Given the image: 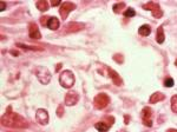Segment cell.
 <instances>
[{"label": "cell", "mask_w": 177, "mask_h": 132, "mask_svg": "<svg viewBox=\"0 0 177 132\" xmlns=\"http://www.w3.org/2000/svg\"><path fill=\"white\" fill-rule=\"evenodd\" d=\"M171 110L175 113H177V94L172 96V98H171Z\"/></svg>", "instance_id": "obj_19"}, {"label": "cell", "mask_w": 177, "mask_h": 132, "mask_svg": "<svg viewBox=\"0 0 177 132\" xmlns=\"http://www.w3.org/2000/svg\"><path fill=\"white\" fill-rule=\"evenodd\" d=\"M169 132H177V130H169Z\"/></svg>", "instance_id": "obj_29"}, {"label": "cell", "mask_w": 177, "mask_h": 132, "mask_svg": "<svg viewBox=\"0 0 177 132\" xmlns=\"http://www.w3.org/2000/svg\"><path fill=\"white\" fill-rule=\"evenodd\" d=\"M1 124L8 127H16V129H25L29 126V123L26 119H24L18 113L12 112V109L8 107L7 112L1 118Z\"/></svg>", "instance_id": "obj_1"}, {"label": "cell", "mask_w": 177, "mask_h": 132, "mask_svg": "<svg viewBox=\"0 0 177 132\" xmlns=\"http://www.w3.org/2000/svg\"><path fill=\"white\" fill-rule=\"evenodd\" d=\"M36 6H37V8H38L39 11H41V12H45V11H47V9H48V7H50V5L47 4V1H44V0L37 1Z\"/></svg>", "instance_id": "obj_17"}, {"label": "cell", "mask_w": 177, "mask_h": 132, "mask_svg": "<svg viewBox=\"0 0 177 132\" xmlns=\"http://www.w3.org/2000/svg\"><path fill=\"white\" fill-rule=\"evenodd\" d=\"M165 98V96L163 93H161V92H156V93H154L151 97H150V103L151 104H155V103H158V101L163 100Z\"/></svg>", "instance_id": "obj_15"}, {"label": "cell", "mask_w": 177, "mask_h": 132, "mask_svg": "<svg viewBox=\"0 0 177 132\" xmlns=\"http://www.w3.org/2000/svg\"><path fill=\"white\" fill-rule=\"evenodd\" d=\"M5 8H6L5 2H4V1H0V11H5Z\"/></svg>", "instance_id": "obj_27"}, {"label": "cell", "mask_w": 177, "mask_h": 132, "mask_svg": "<svg viewBox=\"0 0 177 132\" xmlns=\"http://www.w3.org/2000/svg\"><path fill=\"white\" fill-rule=\"evenodd\" d=\"M36 119L40 125H46L48 123V113L46 110L39 109L36 112Z\"/></svg>", "instance_id": "obj_6"}, {"label": "cell", "mask_w": 177, "mask_h": 132, "mask_svg": "<svg viewBox=\"0 0 177 132\" xmlns=\"http://www.w3.org/2000/svg\"><path fill=\"white\" fill-rule=\"evenodd\" d=\"M124 7H125V4H124V2H118V4L114 5V11H115L116 13H119Z\"/></svg>", "instance_id": "obj_20"}, {"label": "cell", "mask_w": 177, "mask_h": 132, "mask_svg": "<svg viewBox=\"0 0 177 132\" xmlns=\"http://www.w3.org/2000/svg\"><path fill=\"white\" fill-rule=\"evenodd\" d=\"M36 76L38 78V80L41 83V84H48L50 80H51V73L50 71L47 70L46 67H43V66H38L36 67Z\"/></svg>", "instance_id": "obj_3"}, {"label": "cell", "mask_w": 177, "mask_h": 132, "mask_svg": "<svg viewBox=\"0 0 177 132\" xmlns=\"http://www.w3.org/2000/svg\"><path fill=\"white\" fill-rule=\"evenodd\" d=\"M109 74H110V77L112 78V80H114V83H115L116 85L121 86L123 84V81H122V79L119 77V74L114 70H109Z\"/></svg>", "instance_id": "obj_13"}, {"label": "cell", "mask_w": 177, "mask_h": 132, "mask_svg": "<svg viewBox=\"0 0 177 132\" xmlns=\"http://www.w3.org/2000/svg\"><path fill=\"white\" fill-rule=\"evenodd\" d=\"M122 58H123V57H122V55H115V60L117 62H123V59H122Z\"/></svg>", "instance_id": "obj_24"}, {"label": "cell", "mask_w": 177, "mask_h": 132, "mask_svg": "<svg viewBox=\"0 0 177 132\" xmlns=\"http://www.w3.org/2000/svg\"><path fill=\"white\" fill-rule=\"evenodd\" d=\"M57 113H58V116L62 117L64 113H63V105H60L59 107H58V110H57Z\"/></svg>", "instance_id": "obj_26"}, {"label": "cell", "mask_w": 177, "mask_h": 132, "mask_svg": "<svg viewBox=\"0 0 177 132\" xmlns=\"http://www.w3.org/2000/svg\"><path fill=\"white\" fill-rule=\"evenodd\" d=\"M135 14H136V12H135L133 8H128L126 11H124V16L128 17V18H129V17H133Z\"/></svg>", "instance_id": "obj_21"}, {"label": "cell", "mask_w": 177, "mask_h": 132, "mask_svg": "<svg viewBox=\"0 0 177 132\" xmlns=\"http://www.w3.org/2000/svg\"><path fill=\"white\" fill-rule=\"evenodd\" d=\"M112 125V123H105V122H98L96 123V129L99 132H108V130L110 129V126Z\"/></svg>", "instance_id": "obj_12"}, {"label": "cell", "mask_w": 177, "mask_h": 132, "mask_svg": "<svg viewBox=\"0 0 177 132\" xmlns=\"http://www.w3.org/2000/svg\"><path fill=\"white\" fill-rule=\"evenodd\" d=\"M83 28H84V25L79 23H71L69 24L67 27H66L67 32H76V31H79V30H83Z\"/></svg>", "instance_id": "obj_14"}, {"label": "cell", "mask_w": 177, "mask_h": 132, "mask_svg": "<svg viewBox=\"0 0 177 132\" xmlns=\"http://www.w3.org/2000/svg\"><path fill=\"white\" fill-rule=\"evenodd\" d=\"M164 86H167V87H172V86H174V79L168 77L165 80H164Z\"/></svg>", "instance_id": "obj_22"}, {"label": "cell", "mask_w": 177, "mask_h": 132, "mask_svg": "<svg viewBox=\"0 0 177 132\" xmlns=\"http://www.w3.org/2000/svg\"><path fill=\"white\" fill-rule=\"evenodd\" d=\"M29 36H30L31 39H36V40L41 38L40 31L38 30V27H37L36 24H31V25H30V27H29Z\"/></svg>", "instance_id": "obj_10"}, {"label": "cell", "mask_w": 177, "mask_h": 132, "mask_svg": "<svg viewBox=\"0 0 177 132\" xmlns=\"http://www.w3.org/2000/svg\"><path fill=\"white\" fill-rule=\"evenodd\" d=\"M143 8H145V9H149V11H151L152 12V16L155 18H161L163 16V12H162L161 7H160V5L157 4V2H149V4H145Z\"/></svg>", "instance_id": "obj_5"}, {"label": "cell", "mask_w": 177, "mask_h": 132, "mask_svg": "<svg viewBox=\"0 0 177 132\" xmlns=\"http://www.w3.org/2000/svg\"><path fill=\"white\" fill-rule=\"evenodd\" d=\"M75 8H76V5H75V4H72V2H64L62 5V7H60V9H59L60 17H62L63 19H66L70 12L73 11Z\"/></svg>", "instance_id": "obj_8"}, {"label": "cell", "mask_w": 177, "mask_h": 132, "mask_svg": "<svg viewBox=\"0 0 177 132\" xmlns=\"http://www.w3.org/2000/svg\"><path fill=\"white\" fill-rule=\"evenodd\" d=\"M139 34L140 36H143V37H148L150 33H151V27L149 26V25H142L140 27H139Z\"/></svg>", "instance_id": "obj_16"}, {"label": "cell", "mask_w": 177, "mask_h": 132, "mask_svg": "<svg viewBox=\"0 0 177 132\" xmlns=\"http://www.w3.org/2000/svg\"><path fill=\"white\" fill-rule=\"evenodd\" d=\"M51 5H52V6H58V5H60V0H52V1H51Z\"/></svg>", "instance_id": "obj_25"}, {"label": "cell", "mask_w": 177, "mask_h": 132, "mask_svg": "<svg viewBox=\"0 0 177 132\" xmlns=\"http://www.w3.org/2000/svg\"><path fill=\"white\" fill-rule=\"evenodd\" d=\"M79 100V96H78L77 92H75V91H70L67 92L66 94V97H65V104L67 105V106H73V105H76Z\"/></svg>", "instance_id": "obj_9"}, {"label": "cell", "mask_w": 177, "mask_h": 132, "mask_svg": "<svg viewBox=\"0 0 177 132\" xmlns=\"http://www.w3.org/2000/svg\"><path fill=\"white\" fill-rule=\"evenodd\" d=\"M60 66H62V64H58V66H57V71L60 70Z\"/></svg>", "instance_id": "obj_28"}, {"label": "cell", "mask_w": 177, "mask_h": 132, "mask_svg": "<svg viewBox=\"0 0 177 132\" xmlns=\"http://www.w3.org/2000/svg\"><path fill=\"white\" fill-rule=\"evenodd\" d=\"M175 65H176V66H177V59H176V62H175Z\"/></svg>", "instance_id": "obj_30"}, {"label": "cell", "mask_w": 177, "mask_h": 132, "mask_svg": "<svg viewBox=\"0 0 177 132\" xmlns=\"http://www.w3.org/2000/svg\"><path fill=\"white\" fill-rule=\"evenodd\" d=\"M46 26L50 30L56 31V30H58V27H59V20H58L56 17H51V18H48V20H47Z\"/></svg>", "instance_id": "obj_11"}, {"label": "cell", "mask_w": 177, "mask_h": 132, "mask_svg": "<svg viewBox=\"0 0 177 132\" xmlns=\"http://www.w3.org/2000/svg\"><path fill=\"white\" fill-rule=\"evenodd\" d=\"M109 103H110V98H109L108 94L99 93L96 96V98L93 100V105L97 110H103L108 106Z\"/></svg>", "instance_id": "obj_4"}, {"label": "cell", "mask_w": 177, "mask_h": 132, "mask_svg": "<svg viewBox=\"0 0 177 132\" xmlns=\"http://www.w3.org/2000/svg\"><path fill=\"white\" fill-rule=\"evenodd\" d=\"M164 39H165V36H164V31H163V27L160 26L158 27V30H157V36H156V40H157V43L158 44H162L163 41H164Z\"/></svg>", "instance_id": "obj_18"}, {"label": "cell", "mask_w": 177, "mask_h": 132, "mask_svg": "<svg viewBox=\"0 0 177 132\" xmlns=\"http://www.w3.org/2000/svg\"><path fill=\"white\" fill-rule=\"evenodd\" d=\"M47 20H48V18L41 17V18H40V24H41L43 26H45V25H47Z\"/></svg>", "instance_id": "obj_23"}, {"label": "cell", "mask_w": 177, "mask_h": 132, "mask_svg": "<svg viewBox=\"0 0 177 132\" xmlns=\"http://www.w3.org/2000/svg\"><path fill=\"white\" fill-rule=\"evenodd\" d=\"M59 83L65 89L72 87L73 84H75V76H73V73L71 71H64L60 74V77H59Z\"/></svg>", "instance_id": "obj_2"}, {"label": "cell", "mask_w": 177, "mask_h": 132, "mask_svg": "<svg viewBox=\"0 0 177 132\" xmlns=\"http://www.w3.org/2000/svg\"><path fill=\"white\" fill-rule=\"evenodd\" d=\"M152 111L150 107H144L143 111H142V120H143V124L150 127L152 125V120H151V117H152Z\"/></svg>", "instance_id": "obj_7"}]
</instances>
